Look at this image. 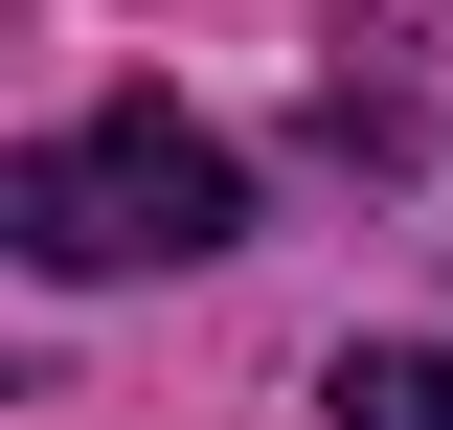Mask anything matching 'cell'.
Masks as SVG:
<instances>
[{
	"label": "cell",
	"mask_w": 453,
	"mask_h": 430,
	"mask_svg": "<svg viewBox=\"0 0 453 430\" xmlns=\"http://www.w3.org/2000/svg\"><path fill=\"white\" fill-rule=\"evenodd\" d=\"M0 227H23L46 272H181V250L250 227V159H226L181 91H113V113H68V136H23Z\"/></svg>",
	"instance_id": "obj_1"
},
{
	"label": "cell",
	"mask_w": 453,
	"mask_h": 430,
	"mask_svg": "<svg viewBox=\"0 0 453 430\" xmlns=\"http://www.w3.org/2000/svg\"><path fill=\"white\" fill-rule=\"evenodd\" d=\"M340 430H453V340H340Z\"/></svg>",
	"instance_id": "obj_2"
}]
</instances>
